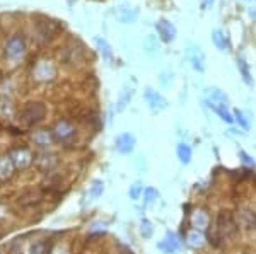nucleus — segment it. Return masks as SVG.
Here are the masks:
<instances>
[{"label":"nucleus","mask_w":256,"mask_h":254,"mask_svg":"<svg viewBox=\"0 0 256 254\" xmlns=\"http://www.w3.org/2000/svg\"><path fill=\"white\" fill-rule=\"evenodd\" d=\"M217 230L222 234L224 239H232V237L238 236L239 227L231 210H220L217 213Z\"/></svg>","instance_id":"nucleus-1"},{"label":"nucleus","mask_w":256,"mask_h":254,"mask_svg":"<svg viewBox=\"0 0 256 254\" xmlns=\"http://www.w3.org/2000/svg\"><path fill=\"white\" fill-rule=\"evenodd\" d=\"M46 116V108L41 102H29L24 109H22V119L29 125H36V123L43 121Z\"/></svg>","instance_id":"nucleus-2"},{"label":"nucleus","mask_w":256,"mask_h":254,"mask_svg":"<svg viewBox=\"0 0 256 254\" xmlns=\"http://www.w3.org/2000/svg\"><path fill=\"white\" fill-rule=\"evenodd\" d=\"M156 29H157V34L161 36V39H163V41L169 43V41H173V39L176 38V28H174V26L171 24L169 21H166V19H161V21H157Z\"/></svg>","instance_id":"nucleus-3"},{"label":"nucleus","mask_w":256,"mask_h":254,"mask_svg":"<svg viewBox=\"0 0 256 254\" xmlns=\"http://www.w3.org/2000/svg\"><path fill=\"white\" fill-rule=\"evenodd\" d=\"M146 101L150 104V108L152 109H166L167 108V101L163 98V96L159 94L157 91H154V89H146Z\"/></svg>","instance_id":"nucleus-4"},{"label":"nucleus","mask_w":256,"mask_h":254,"mask_svg":"<svg viewBox=\"0 0 256 254\" xmlns=\"http://www.w3.org/2000/svg\"><path fill=\"white\" fill-rule=\"evenodd\" d=\"M135 147V136L130 135V133H123L116 138V149L121 153H130Z\"/></svg>","instance_id":"nucleus-5"},{"label":"nucleus","mask_w":256,"mask_h":254,"mask_svg":"<svg viewBox=\"0 0 256 254\" xmlns=\"http://www.w3.org/2000/svg\"><path fill=\"white\" fill-rule=\"evenodd\" d=\"M55 136L60 140V142H69V140H72L73 136H75V132H73V128L69 125V123H58L55 128Z\"/></svg>","instance_id":"nucleus-6"},{"label":"nucleus","mask_w":256,"mask_h":254,"mask_svg":"<svg viewBox=\"0 0 256 254\" xmlns=\"http://www.w3.org/2000/svg\"><path fill=\"white\" fill-rule=\"evenodd\" d=\"M159 247L166 251V253H176V251L180 249V240H178V237L174 236V234L167 232L166 239H164L163 242H159Z\"/></svg>","instance_id":"nucleus-7"},{"label":"nucleus","mask_w":256,"mask_h":254,"mask_svg":"<svg viewBox=\"0 0 256 254\" xmlns=\"http://www.w3.org/2000/svg\"><path fill=\"white\" fill-rule=\"evenodd\" d=\"M190 62L191 65H193V68L198 70V72H203L205 70V65H203L205 58H203V53L200 51V48L190 50Z\"/></svg>","instance_id":"nucleus-8"},{"label":"nucleus","mask_w":256,"mask_h":254,"mask_svg":"<svg viewBox=\"0 0 256 254\" xmlns=\"http://www.w3.org/2000/svg\"><path fill=\"white\" fill-rule=\"evenodd\" d=\"M207 106L210 109H214V111L217 113V115L220 116V118L224 119L225 123H232V121H234L232 115L227 111V109H225V106H220V104H217V102H212V101H207Z\"/></svg>","instance_id":"nucleus-9"},{"label":"nucleus","mask_w":256,"mask_h":254,"mask_svg":"<svg viewBox=\"0 0 256 254\" xmlns=\"http://www.w3.org/2000/svg\"><path fill=\"white\" fill-rule=\"evenodd\" d=\"M176 153H178V159L181 160L183 164H190L191 160V147L188 143H180L176 149Z\"/></svg>","instance_id":"nucleus-10"},{"label":"nucleus","mask_w":256,"mask_h":254,"mask_svg":"<svg viewBox=\"0 0 256 254\" xmlns=\"http://www.w3.org/2000/svg\"><path fill=\"white\" fill-rule=\"evenodd\" d=\"M210 98H212V102H217L220 106H229V98L220 91V89H210Z\"/></svg>","instance_id":"nucleus-11"},{"label":"nucleus","mask_w":256,"mask_h":254,"mask_svg":"<svg viewBox=\"0 0 256 254\" xmlns=\"http://www.w3.org/2000/svg\"><path fill=\"white\" fill-rule=\"evenodd\" d=\"M207 239H208V242H210V246L219 247V246L222 244V240H224V237H222V234L219 232L217 227H215V229H210V230H208Z\"/></svg>","instance_id":"nucleus-12"},{"label":"nucleus","mask_w":256,"mask_h":254,"mask_svg":"<svg viewBox=\"0 0 256 254\" xmlns=\"http://www.w3.org/2000/svg\"><path fill=\"white\" fill-rule=\"evenodd\" d=\"M212 41H214L215 46H217L219 50H222V51L227 48V39H225L224 33L219 31V29H217V31H214V34H212Z\"/></svg>","instance_id":"nucleus-13"},{"label":"nucleus","mask_w":256,"mask_h":254,"mask_svg":"<svg viewBox=\"0 0 256 254\" xmlns=\"http://www.w3.org/2000/svg\"><path fill=\"white\" fill-rule=\"evenodd\" d=\"M238 68H239V72H241V75H242V80H244L248 85H251V73H249L248 65H246V62L242 58H238Z\"/></svg>","instance_id":"nucleus-14"},{"label":"nucleus","mask_w":256,"mask_h":254,"mask_svg":"<svg viewBox=\"0 0 256 254\" xmlns=\"http://www.w3.org/2000/svg\"><path fill=\"white\" fill-rule=\"evenodd\" d=\"M12 167H14V164H12L11 159H0V178L11 176Z\"/></svg>","instance_id":"nucleus-15"},{"label":"nucleus","mask_w":256,"mask_h":254,"mask_svg":"<svg viewBox=\"0 0 256 254\" xmlns=\"http://www.w3.org/2000/svg\"><path fill=\"white\" fill-rule=\"evenodd\" d=\"M103 191H104L103 181L96 179V181L92 183V186H91V196H92V198H99V196L103 195Z\"/></svg>","instance_id":"nucleus-16"},{"label":"nucleus","mask_w":256,"mask_h":254,"mask_svg":"<svg viewBox=\"0 0 256 254\" xmlns=\"http://www.w3.org/2000/svg\"><path fill=\"white\" fill-rule=\"evenodd\" d=\"M132 96H133V91L132 89H125L123 91V94H121V99H120V102H118V111H123L125 109V106H127V102L132 99Z\"/></svg>","instance_id":"nucleus-17"},{"label":"nucleus","mask_w":256,"mask_h":254,"mask_svg":"<svg viewBox=\"0 0 256 254\" xmlns=\"http://www.w3.org/2000/svg\"><path fill=\"white\" fill-rule=\"evenodd\" d=\"M159 198V191L154 188H146L144 189V200H146V203H152L156 202V200Z\"/></svg>","instance_id":"nucleus-18"},{"label":"nucleus","mask_w":256,"mask_h":254,"mask_svg":"<svg viewBox=\"0 0 256 254\" xmlns=\"http://www.w3.org/2000/svg\"><path fill=\"white\" fill-rule=\"evenodd\" d=\"M142 193H144V186L140 185V183H135L133 186H130V191H128V195H130V198H132V200H139Z\"/></svg>","instance_id":"nucleus-19"},{"label":"nucleus","mask_w":256,"mask_h":254,"mask_svg":"<svg viewBox=\"0 0 256 254\" xmlns=\"http://www.w3.org/2000/svg\"><path fill=\"white\" fill-rule=\"evenodd\" d=\"M193 225L197 227V229H203V227H207V217H205L201 212H198V215H195V219H193Z\"/></svg>","instance_id":"nucleus-20"},{"label":"nucleus","mask_w":256,"mask_h":254,"mask_svg":"<svg viewBox=\"0 0 256 254\" xmlns=\"http://www.w3.org/2000/svg\"><path fill=\"white\" fill-rule=\"evenodd\" d=\"M234 119H236V121H238L239 125H241L244 130H248V128H249V121L244 118V115H242V113L239 111V109H236V111H234Z\"/></svg>","instance_id":"nucleus-21"},{"label":"nucleus","mask_w":256,"mask_h":254,"mask_svg":"<svg viewBox=\"0 0 256 254\" xmlns=\"http://www.w3.org/2000/svg\"><path fill=\"white\" fill-rule=\"evenodd\" d=\"M140 230H142V236L144 237H150V236H152V232H154V229H152V225H150V222H149V220H146V219L142 220V229H140Z\"/></svg>","instance_id":"nucleus-22"},{"label":"nucleus","mask_w":256,"mask_h":254,"mask_svg":"<svg viewBox=\"0 0 256 254\" xmlns=\"http://www.w3.org/2000/svg\"><path fill=\"white\" fill-rule=\"evenodd\" d=\"M31 254H46V242H38L31 246Z\"/></svg>","instance_id":"nucleus-23"},{"label":"nucleus","mask_w":256,"mask_h":254,"mask_svg":"<svg viewBox=\"0 0 256 254\" xmlns=\"http://www.w3.org/2000/svg\"><path fill=\"white\" fill-rule=\"evenodd\" d=\"M97 45H99V48H101V53H103V55L106 56L108 60H111V51H110V46H108L104 41H101V39H97Z\"/></svg>","instance_id":"nucleus-24"},{"label":"nucleus","mask_w":256,"mask_h":254,"mask_svg":"<svg viewBox=\"0 0 256 254\" xmlns=\"http://www.w3.org/2000/svg\"><path fill=\"white\" fill-rule=\"evenodd\" d=\"M239 155L242 157V162H244V164H248V166H253V167H255V160H253L251 157H249L248 153L244 152V150H241V152H239Z\"/></svg>","instance_id":"nucleus-25"},{"label":"nucleus","mask_w":256,"mask_h":254,"mask_svg":"<svg viewBox=\"0 0 256 254\" xmlns=\"http://www.w3.org/2000/svg\"><path fill=\"white\" fill-rule=\"evenodd\" d=\"M248 220H249V223H251V227H255L256 229V212H249Z\"/></svg>","instance_id":"nucleus-26"},{"label":"nucleus","mask_w":256,"mask_h":254,"mask_svg":"<svg viewBox=\"0 0 256 254\" xmlns=\"http://www.w3.org/2000/svg\"><path fill=\"white\" fill-rule=\"evenodd\" d=\"M215 0H205V5H214Z\"/></svg>","instance_id":"nucleus-27"}]
</instances>
